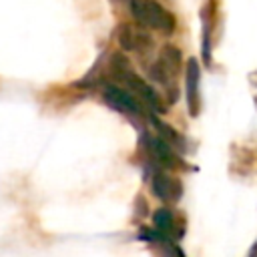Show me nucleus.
<instances>
[{
  "label": "nucleus",
  "mask_w": 257,
  "mask_h": 257,
  "mask_svg": "<svg viewBox=\"0 0 257 257\" xmlns=\"http://www.w3.org/2000/svg\"><path fill=\"white\" fill-rule=\"evenodd\" d=\"M131 12L143 26L161 30L165 34H171L175 30L173 14L155 0H131Z\"/></svg>",
  "instance_id": "obj_1"
},
{
  "label": "nucleus",
  "mask_w": 257,
  "mask_h": 257,
  "mask_svg": "<svg viewBox=\"0 0 257 257\" xmlns=\"http://www.w3.org/2000/svg\"><path fill=\"white\" fill-rule=\"evenodd\" d=\"M149 151L153 153V157L159 161V163H163V165H173L175 163V155L171 153V149L163 143V141H159V139H149Z\"/></svg>",
  "instance_id": "obj_4"
},
{
  "label": "nucleus",
  "mask_w": 257,
  "mask_h": 257,
  "mask_svg": "<svg viewBox=\"0 0 257 257\" xmlns=\"http://www.w3.org/2000/svg\"><path fill=\"white\" fill-rule=\"evenodd\" d=\"M155 225H157V229H159L161 233L173 235V227H175V217H173V213L167 211V209H159V211L155 213Z\"/></svg>",
  "instance_id": "obj_5"
},
{
  "label": "nucleus",
  "mask_w": 257,
  "mask_h": 257,
  "mask_svg": "<svg viewBox=\"0 0 257 257\" xmlns=\"http://www.w3.org/2000/svg\"><path fill=\"white\" fill-rule=\"evenodd\" d=\"M153 191L157 197H161L163 201H175L179 199L181 195V187H179V181H175L173 177L165 175V173H159L153 181Z\"/></svg>",
  "instance_id": "obj_3"
},
{
  "label": "nucleus",
  "mask_w": 257,
  "mask_h": 257,
  "mask_svg": "<svg viewBox=\"0 0 257 257\" xmlns=\"http://www.w3.org/2000/svg\"><path fill=\"white\" fill-rule=\"evenodd\" d=\"M102 92H104V98L112 106H116L124 112H131V114H141V102L133 94H128L126 90L118 88L116 84H104Z\"/></svg>",
  "instance_id": "obj_2"
}]
</instances>
